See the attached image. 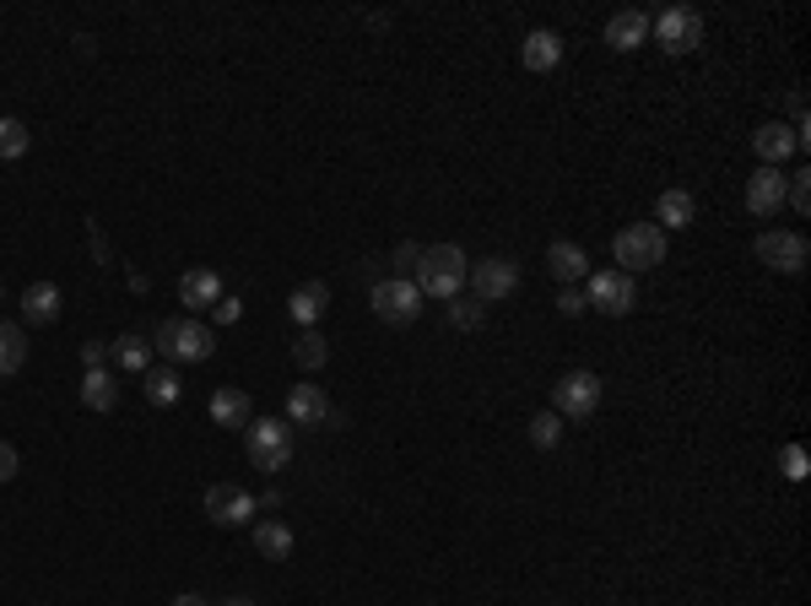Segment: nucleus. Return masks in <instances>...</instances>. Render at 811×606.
<instances>
[{"instance_id":"nucleus-1","label":"nucleus","mask_w":811,"mask_h":606,"mask_svg":"<svg viewBox=\"0 0 811 606\" xmlns=\"http://www.w3.org/2000/svg\"><path fill=\"white\" fill-rule=\"evenodd\" d=\"M465 276H471L465 250H460V244H434V250H423V261H417V293H423V298H460Z\"/></svg>"},{"instance_id":"nucleus-2","label":"nucleus","mask_w":811,"mask_h":606,"mask_svg":"<svg viewBox=\"0 0 811 606\" xmlns=\"http://www.w3.org/2000/svg\"><path fill=\"white\" fill-rule=\"evenodd\" d=\"M244 450H250V466L260 472H287L293 466V422L287 417H260L244 428Z\"/></svg>"},{"instance_id":"nucleus-3","label":"nucleus","mask_w":811,"mask_h":606,"mask_svg":"<svg viewBox=\"0 0 811 606\" xmlns=\"http://www.w3.org/2000/svg\"><path fill=\"white\" fill-rule=\"evenodd\" d=\"M157 352H163L168 363H206V357L217 352V337H211V326H200V320H163V326H157Z\"/></svg>"},{"instance_id":"nucleus-4","label":"nucleus","mask_w":811,"mask_h":606,"mask_svg":"<svg viewBox=\"0 0 811 606\" xmlns=\"http://www.w3.org/2000/svg\"><path fill=\"white\" fill-rule=\"evenodd\" d=\"M612 255L623 261V276H638V271H655L666 261V233L655 228V222H633L617 233V244H612Z\"/></svg>"},{"instance_id":"nucleus-5","label":"nucleus","mask_w":811,"mask_h":606,"mask_svg":"<svg viewBox=\"0 0 811 606\" xmlns=\"http://www.w3.org/2000/svg\"><path fill=\"white\" fill-rule=\"evenodd\" d=\"M601 396H606L601 374H590V368H568L558 385H552V411H558V417H573V422H584V417H595Z\"/></svg>"},{"instance_id":"nucleus-6","label":"nucleus","mask_w":811,"mask_h":606,"mask_svg":"<svg viewBox=\"0 0 811 606\" xmlns=\"http://www.w3.org/2000/svg\"><path fill=\"white\" fill-rule=\"evenodd\" d=\"M417 315H423V293H417L412 276H384V282H374V320H384V326H412Z\"/></svg>"},{"instance_id":"nucleus-7","label":"nucleus","mask_w":811,"mask_h":606,"mask_svg":"<svg viewBox=\"0 0 811 606\" xmlns=\"http://www.w3.org/2000/svg\"><path fill=\"white\" fill-rule=\"evenodd\" d=\"M752 255H757L768 271L801 276L811 250H807V239H801V233H790V228H763V233H757V244H752Z\"/></svg>"},{"instance_id":"nucleus-8","label":"nucleus","mask_w":811,"mask_h":606,"mask_svg":"<svg viewBox=\"0 0 811 606\" xmlns=\"http://www.w3.org/2000/svg\"><path fill=\"white\" fill-rule=\"evenodd\" d=\"M649 33H655V44H660L666 55H692V49L703 44V16H698L692 5H671V11H660V22H655Z\"/></svg>"},{"instance_id":"nucleus-9","label":"nucleus","mask_w":811,"mask_h":606,"mask_svg":"<svg viewBox=\"0 0 811 606\" xmlns=\"http://www.w3.org/2000/svg\"><path fill=\"white\" fill-rule=\"evenodd\" d=\"M584 304L601 309V315H612V320H623V315H633V304H638V287H633V276H623V271H590Z\"/></svg>"},{"instance_id":"nucleus-10","label":"nucleus","mask_w":811,"mask_h":606,"mask_svg":"<svg viewBox=\"0 0 811 606\" xmlns=\"http://www.w3.org/2000/svg\"><path fill=\"white\" fill-rule=\"evenodd\" d=\"M206 515H211L222 531H239V526H250L254 515H260V504H254V493H244V487L217 482V487H206Z\"/></svg>"},{"instance_id":"nucleus-11","label":"nucleus","mask_w":811,"mask_h":606,"mask_svg":"<svg viewBox=\"0 0 811 606\" xmlns=\"http://www.w3.org/2000/svg\"><path fill=\"white\" fill-rule=\"evenodd\" d=\"M465 282L476 287V304H503L508 293H519V266L503 261V255H493V261H476Z\"/></svg>"},{"instance_id":"nucleus-12","label":"nucleus","mask_w":811,"mask_h":606,"mask_svg":"<svg viewBox=\"0 0 811 606\" xmlns=\"http://www.w3.org/2000/svg\"><path fill=\"white\" fill-rule=\"evenodd\" d=\"M752 146H757V157H763V168H785V157L801 146V125H763V131L752 135Z\"/></svg>"},{"instance_id":"nucleus-13","label":"nucleus","mask_w":811,"mask_h":606,"mask_svg":"<svg viewBox=\"0 0 811 606\" xmlns=\"http://www.w3.org/2000/svg\"><path fill=\"white\" fill-rule=\"evenodd\" d=\"M179 304L185 309H217L222 304V276L211 266H195L179 276Z\"/></svg>"},{"instance_id":"nucleus-14","label":"nucleus","mask_w":811,"mask_h":606,"mask_svg":"<svg viewBox=\"0 0 811 606\" xmlns=\"http://www.w3.org/2000/svg\"><path fill=\"white\" fill-rule=\"evenodd\" d=\"M519 66L536 70V76H547V70L562 66V38L552 33V27H536L525 44H519Z\"/></svg>"},{"instance_id":"nucleus-15","label":"nucleus","mask_w":811,"mask_h":606,"mask_svg":"<svg viewBox=\"0 0 811 606\" xmlns=\"http://www.w3.org/2000/svg\"><path fill=\"white\" fill-rule=\"evenodd\" d=\"M779 206H785V174H779V168L752 174L747 179V211L752 217H779Z\"/></svg>"},{"instance_id":"nucleus-16","label":"nucleus","mask_w":811,"mask_h":606,"mask_svg":"<svg viewBox=\"0 0 811 606\" xmlns=\"http://www.w3.org/2000/svg\"><path fill=\"white\" fill-rule=\"evenodd\" d=\"M606 44H612L617 55L644 49V44H649V16H644V11H633V5H627V11H617V16L606 22Z\"/></svg>"},{"instance_id":"nucleus-17","label":"nucleus","mask_w":811,"mask_h":606,"mask_svg":"<svg viewBox=\"0 0 811 606\" xmlns=\"http://www.w3.org/2000/svg\"><path fill=\"white\" fill-rule=\"evenodd\" d=\"M206 411H211V422H217V428H250V422H254L250 390H211Z\"/></svg>"},{"instance_id":"nucleus-18","label":"nucleus","mask_w":811,"mask_h":606,"mask_svg":"<svg viewBox=\"0 0 811 606\" xmlns=\"http://www.w3.org/2000/svg\"><path fill=\"white\" fill-rule=\"evenodd\" d=\"M330 309V287L325 282H304V287H293V298H287V315L304 326V331H314V320Z\"/></svg>"},{"instance_id":"nucleus-19","label":"nucleus","mask_w":811,"mask_h":606,"mask_svg":"<svg viewBox=\"0 0 811 606\" xmlns=\"http://www.w3.org/2000/svg\"><path fill=\"white\" fill-rule=\"evenodd\" d=\"M22 320H33V326L61 320V287H55V282H33V287L22 293Z\"/></svg>"},{"instance_id":"nucleus-20","label":"nucleus","mask_w":811,"mask_h":606,"mask_svg":"<svg viewBox=\"0 0 811 606\" xmlns=\"http://www.w3.org/2000/svg\"><path fill=\"white\" fill-rule=\"evenodd\" d=\"M81 406H87V411H114V406H120V379H114L109 368H87V379H81Z\"/></svg>"},{"instance_id":"nucleus-21","label":"nucleus","mask_w":811,"mask_h":606,"mask_svg":"<svg viewBox=\"0 0 811 606\" xmlns=\"http://www.w3.org/2000/svg\"><path fill=\"white\" fill-rule=\"evenodd\" d=\"M330 417V401H325V390L319 385H298V390H287V422H325Z\"/></svg>"},{"instance_id":"nucleus-22","label":"nucleus","mask_w":811,"mask_h":606,"mask_svg":"<svg viewBox=\"0 0 811 606\" xmlns=\"http://www.w3.org/2000/svg\"><path fill=\"white\" fill-rule=\"evenodd\" d=\"M547 271L558 276L562 287H568V282H579V276H590V255H584L579 244H568V239H558V244L547 250Z\"/></svg>"},{"instance_id":"nucleus-23","label":"nucleus","mask_w":811,"mask_h":606,"mask_svg":"<svg viewBox=\"0 0 811 606\" xmlns=\"http://www.w3.org/2000/svg\"><path fill=\"white\" fill-rule=\"evenodd\" d=\"M254 552L271 558V563H287V558H293V526H282V520H260V526H254Z\"/></svg>"},{"instance_id":"nucleus-24","label":"nucleus","mask_w":811,"mask_h":606,"mask_svg":"<svg viewBox=\"0 0 811 606\" xmlns=\"http://www.w3.org/2000/svg\"><path fill=\"white\" fill-rule=\"evenodd\" d=\"M655 228L666 233V228H692V217H698V201H692V190H666L660 206H655Z\"/></svg>"},{"instance_id":"nucleus-25","label":"nucleus","mask_w":811,"mask_h":606,"mask_svg":"<svg viewBox=\"0 0 811 606\" xmlns=\"http://www.w3.org/2000/svg\"><path fill=\"white\" fill-rule=\"evenodd\" d=\"M22 363H28V337H22V326L0 320V379H11Z\"/></svg>"},{"instance_id":"nucleus-26","label":"nucleus","mask_w":811,"mask_h":606,"mask_svg":"<svg viewBox=\"0 0 811 606\" xmlns=\"http://www.w3.org/2000/svg\"><path fill=\"white\" fill-rule=\"evenodd\" d=\"M179 396H185V385H179L174 368H146V401L152 406H179Z\"/></svg>"},{"instance_id":"nucleus-27","label":"nucleus","mask_w":811,"mask_h":606,"mask_svg":"<svg viewBox=\"0 0 811 606\" xmlns=\"http://www.w3.org/2000/svg\"><path fill=\"white\" fill-rule=\"evenodd\" d=\"M293 363H298V368H325V363H330V341L319 337V331H298V341H293Z\"/></svg>"},{"instance_id":"nucleus-28","label":"nucleus","mask_w":811,"mask_h":606,"mask_svg":"<svg viewBox=\"0 0 811 606\" xmlns=\"http://www.w3.org/2000/svg\"><path fill=\"white\" fill-rule=\"evenodd\" d=\"M28 146H33V135L22 120H11V114H0V163H17V157H28Z\"/></svg>"},{"instance_id":"nucleus-29","label":"nucleus","mask_w":811,"mask_h":606,"mask_svg":"<svg viewBox=\"0 0 811 606\" xmlns=\"http://www.w3.org/2000/svg\"><path fill=\"white\" fill-rule=\"evenodd\" d=\"M114 363L125 368V374H146V363H152V346L141 337H120L114 341Z\"/></svg>"},{"instance_id":"nucleus-30","label":"nucleus","mask_w":811,"mask_h":606,"mask_svg":"<svg viewBox=\"0 0 811 606\" xmlns=\"http://www.w3.org/2000/svg\"><path fill=\"white\" fill-rule=\"evenodd\" d=\"M530 444H536V450H558V444H562V417H558V411L530 417Z\"/></svg>"},{"instance_id":"nucleus-31","label":"nucleus","mask_w":811,"mask_h":606,"mask_svg":"<svg viewBox=\"0 0 811 606\" xmlns=\"http://www.w3.org/2000/svg\"><path fill=\"white\" fill-rule=\"evenodd\" d=\"M449 326H454V331H476V326H482V304H476V298H454V304H449Z\"/></svg>"},{"instance_id":"nucleus-32","label":"nucleus","mask_w":811,"mask_h":606,"mask_svg":"<svg viewBox=\"0 0 811 606\" xmlns=\"http://www.w3.org/2000/svg\"><path fill=\"white\" fill-rule=\"evenodd\" d=\"M785 206H796L801 217L811 211V174H796V179H785Z\"/></svg>"},{"instance_id":"nucleus-33","label":"nucleus","mask_w":811,"mask_h":606,"mask_svg":"<svg viewBox=\"0 0 811 606\" xmlns=\"http://www.w3.org/2000/svg\"><path fill=\"white\" fill-rule=\"evenodd\" d=\"M417 261H423V250H417V244H401V250L390 255V271H395V276H401V271H417Z\"/></svg>"},{"instance_id":"nucleus-34","label":"nucleus","mask_w":811,"mask_h":606,"mask_svg":"<svg viewBox=\"0 0 811 606\" xmlns=\"http://www.w3.org/2000/svg\"><path fill=\"white\" fill-rule=\"evenodd\" d=\"M558 309H562V315H584V309H590V304H584V293H573V287H562Z\"/></svg>"},{"instance_id":"nucleus-35","label":"nucleus","mask_w":811,"mask_h":606,"mask_svg":"<svg viewBox=\"0 0 811 606\" xmlns=\"http://www.w3.org/2000/svg\"><path fill=\"white\" fill-rule=\"evenodd\" d=\"M17 466H22V461H17V450L0 439V482H11V476H17Z\"/></svg>"},{"instance_id":"nucleus-36","label":"nucleus","mask_w":811,"mask_h":606,"mask_svg":"<svg viewBox=\"0 0 811 606\" xmlns=\"http://www.w3.org/2000/svg\"><path fill=\"white\" fill-rule=\"evenodd\" d=\"M103 352H109L103 341H87V346H81V363H87V368H103Z\"/></svg>"},{"instance_id":"nucleus-37","label":"nucleus","mask_w":811,"mask_h":606,"mask_svg":"<svg viewBox=\"0 0 811 606\" xmlns=\"http://www.w3.org/2000/svg\"><path fill=\"white\" fill-rule=\"evenodd\" d=\"M217 320H222V326L239 320V298H222V304H217Z\"/></svg>"},{"instance_id":"nucleus-38","label":"nucleus","mask_w":811,"mask_h":606,"mask_svg":"<svg viewBox=\"0 0 811 606\" xmlns=\"http://www.w3.org/2000/svg\"><path fill=\"white\" fill-rule=\"evenodd\" d=\"M174 606H211L206 596H174Z\"/></svg>"},{"instance_id":"nucleus-39","label":"nucleus","mask_w":811,"mask_h":606,"mask_svg":"<svg viewBox=\"0 0 811 606\" xmlns=\"http://www.w3.org/2000/svg\"><path fill=\"white\" fill-rule=\"evenodd\" d=\"M222 606H254V602L250 596H233V602H222Z\"/></svg>"}]
</instances>
